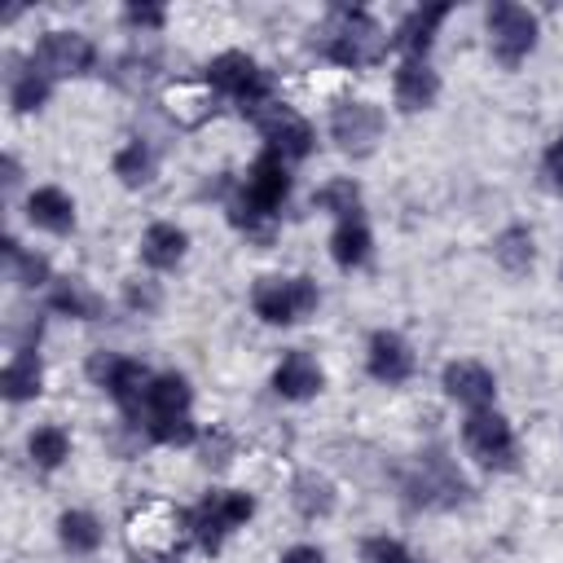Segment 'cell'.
<instances>
[{
  "label": "cell",
  "instance_id": "obj_1",
  "mask_svg": "<svg viewBox=\"0 0 563 563\" xmlns=\"http://www.w3.org/2000/svg\"><path fill=\"white\" fill-rule=\"evenodd\" d=\"M290 194V172H286V158L264 150L251 167H246V180H242V198L233 202V224H242L246 233H255L264 220L277 216V207L286 202Z\"/></svg>",
  "mask_w": 563,
  "mask_h": 563
},
{
  "label": "cell",
  "instance_id": "obj_2",
  "mask_svg": "<svg viewBox=\"0 0 563 563\" xmlns=\"http://www.w3.org/2000/svg\"><path fill=\"white\" fill-rule=\"evenodd\" d=\"M391 48V35L361 9H334L325 26V57L339 66H374Z\"/></svg>",
  "mask_w": 563,
  "mask_h": 563
},
{
  "label": "cell",
  "instance_id": "obj_3",
  "mask_svg": "<svg viewBox=\"0 0 563 563\" xmlns=\"http://www.w3.org/2000/svg\"><path fill=\"white\" fill-rule=\"evenodd\" d=\"M207 84L224 97L238 101L242 114H260L264 106H273V84L268 75L246 57V53H220L211 66H207Z\"/></svg>",
  "mask_w": 563,
  "mask_h": 563
},
{
  "label": "cell",
  "instance_id": "obj_4",
  "mask_svg": "<svg viewBox=\"0 0 563 563\" xmlns=\"http://www.w3.org/2000/svg\"><path fill=\"white\" fill-rule=\"evenodd\" d=\"M251 308L273 325L303 321L317 308V282H308V277H260L255 290H251Z\"/></svg>",
  "mask_w": 563,
  "mask_h": 563
},
{
  "label": "cell",
  "instance_id": "obj_5",
  "mask_svg": "<svg viewBox=\"0 0 563 563\" xmlns=\"http://www.w3.org/2000/svg\"><path fill=\"white\" fill-rule=\"evenodd\" d=\"M88 378L101 383L128 418H141L145 391H150V383H154V374H150L141 361H123V356H114V352H97V356L88 361Z\"/></svg>",
  "mask_w": 563,
  "mask_h": 563
},
{
  "label": "cell",
  "instance_id": "obj_6",
  "mask_svg": "<svg viewBox=\"0 0 563 563\" xmlns=\"http://www.w3.org/2000/svg\"><path fill=\"white\" fill-rule=\"evenodd\" d=\"M251 510H255V501L246 497V493H233V488H216V493H207L202 501H198V510L189 515V532L198 537V545L202 550H220V541L238 528V523H246L251 519Z\"/></svg>",
  "mask_w": 563,
  "mask_h": 563
},
{
  "label": "cell",
  "instance_id": "obj_7",
  "mask_svg": "<svg viewBox=\"0 0 563 563\" xmlns=\"http://www.w3.org/2000/svg\"><path fill=\"white\" fill-rule=\"evenodd\" d=\"M462 444L466 453L488 466V471H515V435L510 422L493 409H471V418L462 422Z\"/></svg>",
  "mask_w": 563,
  "mask_h": 563
},
{
  "label": "cell",
  "instance_id": "obj_8",
  "mask_svg": "<svg viewBox=\"0 0 563 563\" xmlns=\"http://www.w3.org/2000/svg\"><path fill=\"white\" fill-rule=\"evenodd\" d=\"M180 532H189V528H185V519L167 501H145L128 519V541L145 559H167L172 550H180Z\"/></svg>",
  "mask_w": 563,
  "mask_h": 563
},
{
  "label": "cell",
  "instance_id": "obj_9",
  "mask_svg": "<svg viewBox=\"0 0 563 563\" xmlns=\"http://www.w3.org/2000/svg\"><path fill=\"white\" fill-rule=\"evenodd\" d=\"M488 44H493L497 62L519 66L537 44V18L523 4H510V0L493 4L488 9Z\"/></svg>",
  "mask_w": 563,
  "mask_h": 563
},
{
  "label": "cell",
  "instance_id": "obj_10",
  "mask_svg": "<svg viewBox=\"0 0 563 563\" xmlns=\"http://www.w3.org/2000/svg\"><path fill=\"white\" fill-rule=\"evenodd\" d=\"M330 136L343 154L365 158V154H374V145L383 136V110L369 106V101H343L330 114Z\"/></svg>",
  "mask_w": 563,
  "mask_h": 563
},
{
  "label": "cell",
  "instance_id": "obj_11",
  "mask_svg": "<svg viewBox=\"0 0 563 563\" xmlns=\"http://www.w3.org/2000/svg\"><path fill=\"white\" fill-rule=\"evenodd\" d=\"M92 44L79 31H48L31 57V70H40L44 79H66V75H84L92 66Z\"/></svg>",
  "mask_w": 563,
  "mask_h": 563
},
{
  "label": "cell",
  "instance_id": "obj_12",
  "mask_svg": "<svg viewBox=\"0 0 563 563\" xmlns=\"http://www.w3.org/2000/svg\"><path fill=\"white\" fill-rule=\"evenodd\" d=\"M255 123H260V132H264V141H268V150L273 154H282V158H308V150H312V128L290 110V106H264L260 114H255Z\"/></svg>",
  "mask_w": 563,
  "mask_h": 563
},
{
  "label": "cell",
  "instance_id": "obj_13",
  "mask_svg": "<svg viewBox=\"0 0 563 563\" xmlns=\"http://www.w3.org/2000/svg\"><path fill=\"white\" fill-rule=\"evenodd\" d=\"M409 497L418 501V506H435V510H444V506H457L462 497H466V479L444 462V457H427L422 462V471L409 479Z\"/></svg>",
  "mask_w": 563,
  "mask_h": 563
},
{
  "label": "cell",
  "instance_id": "obj_14",
  "mask_svg": "<svg viewBox=\"0 0 563 563\" xmlns=\"http://www.w3.org/2000/svg\"><path fill=\"white\" fill-rule=\"evenodd\" d=\"M365 365H369V374H374L378 383H405V378L413 374V352H409V343H405L400 334L378 330V334L369 339Z\"/></svg>",
  "mask_w": 563,
  "mask_h": 563
},
{
  "label": "cell",
  "instance_id": "obj_15",
  "mask_svg": "<svg viewBox=\"0 0 563 563\" xmlns=\"http://www.w3.org/2000/svg\"><path fill=\"white\" fill-rule=\"evenodd\" d=\"M444 391H449L457 405H466V409H488L497 383H493V374H488L479 361H453V365L444 369Z\"/></svg>",
  "mask_w": 563,
  "mask_h": 563
},
{
  "label": "cell",
  "instance_id": "obj_16",
  "mask_svg": "<svg viewBox=\"0 0 563 563\" xmlns=\"http://www.w3.org/2000/svg\"><path fill=\"white\" fill-rule=\"evenodd\" d=\"M163 110L180 123V128H198L211 119L216 110V97H211V84H189V79H176L163 88Z\"/></svg>",
  "mask_w": 563,
  "mask_h": 563
},
{
  "label": "cell",
  "instance_id": "obj_17",
  "mask_svg": "<svg viewBox=\"0 0 563 563\" xmlns=\"http://www.w3.org/2000/svg\"><path fill=\"white\" fill-rule=\"evenodd\" d=\"M391 92H396V106H400L405 114H413V110H427V106L435 101L440 79H435V70H431L427 62L405 57L400 70H396V79H391Z\"/></svg>",
  "mask_w": 563,
  "mask_h": 563
},
{
  "label": "cell",
  "instance_id": "obj_18",
  "mask_svg": "<svg viewBox=\"0 0 563 563\" xmlns=\"http://www.w3.org/2000/svg\"><path fill=\"white\" fill-rule=\"evenodd\" d=\"M321 365L308 356V352H286L282 356V365L273 369V387H277V396H286V400H308V396H317L321 391Z\"/></svg>",
  "mask_w": 563,
  "mask_h": 563
},
{
  "label": "cell",
  "instance_id": "obj_19",
  "mask_svg": "<svg viewBox=\"0 0 563 563\" xmlns=\"http://www.w3.org/2000/svg\"><path fill=\"white\" fill-rule=\"evenodd\" d=\"M449 18V4H427V9H413L400 26H396V35H391V48H400V53H409L413 62H422V53L431 48V40H435V26Z\"/></svg>",
  "mask_w": 563,
  "mask_h": 563
},
{
  "label": "cell",
  "instance_id": "obj_20",
  "mask_svg": "<svg viewBox=\"0 0 563 563\" xmlns=\"http://www.w3.org/2000/svg\"><path fill=\"white\" fill-rule=\"evenodd\" d=\"M26 220L35 229H48V233H70L75 229V202L57 185H44L26 198Z\"/></svg>",
  "mask_w": 563,
  "mask_h": 563
},
{
  "label": "cell",
  "instance_id": "obj_21",
  "mask_svg": "<svg viewBox=\"0 0 563 563\" xmlns=\"http://www.w3.org/2000/svg\"><path fill=\"white\" fill-rule=\"evenodd\" d=\"M185 246H189L185 229L158 220V224H150L145 238H141V260H145L150 268H176V264L185 260Z\"/></svg>",
  "mask_w": 563,
  "mask_h": 563
},
{
  "label": "cell",
  "instance_id": "obj_22",
  "mask_svg": "<svg viewBox=\"0 0 563 563\" xmlns=\"http://www.w3.org/2000/svg\"><path fill=\"white\" fill-rule=\"evenodd\" d=\"M40 383H44V365H40L35 347H18V352L9 356V365H4V374H0L4 396H9V400H31V396L40 391Z\"/></svg>",
  "mask_w": 563,
  "mask_h": 563
},
{
  "label": "cell",
  "instance_id": "obj_23",
  "mask_svg": "<svg viewBox=\"0 0 563 563\" xmlns=\"http://www.w3.org/2000/svg\"><path fill=\"white\" fill-rule=\"evenodd\" d=\"M163 413H189V383L180 374H154V383L145 391L141 422L145 418H163Z\"/></svg>",
  "mask_w": 563,
  "mask_h": 563
},
{
  "label": "cell",
  "instance_id": "obj_24",
  "mask_svg": "<svg viewBox=\"0 0 563 563\" xmlns=\"http://www.w3.org/2000/svg\"><path fill=\"white\" fill-rule=\"evenodd\" d=\"M290 501H295V510L303 519H325L334 510V484L325 475H317V471H303L295 479V488H290Z\"/></svg>",
  "mask_w": 563,
  "mask_h": 563
},
{
  "label": "cell",
  "instance_id": "obj_25",
  "mask_svg": "<svg viewBox=\"0 0 563 563\" xmlns=\"http://www.w3.org/2000/svg\"><path fill=\"white\" fill-rule=\"evenodd\" d=\"M330 255H334L339 268H356V264L369 260V229L361 224V216L356 220H339V229L330 238Z\"/></svg>",
  "mask_w": 563,
  "mask_h": 563
},
{
  "label": "cell",
  "instance_id": "obj_26",
  "mask_svg": "<svg viewBox=\"0 0 563 563\" xmlns=\"http://www.w3.org/2000/svg\"><path fill=\"white\" fill-rule=\"evenodd\" d=\"M57 532H62V545L75 550V554H88V550L101 545V523L88 510H66L57 519Z\"/></svg>",
  "mask_w": 563,
  "mask_h": 563
},
{
  "label": "cell",
  "instance_id": "obj_27",
  "mask_svg": "<svg viewBox=\"0 0 563 563\" xmlns=\"http://www.w3.org/2000/svg\"><path fill=\"white\" fill-rule=\"evenodd\" d=\"M493 255H497V264H501L506 273H528V268H532V233L519 229V224L506 229V233H497Z\"/></svg>",
  "mask_w": 563,
  "mask_h": 563
},
{
  "label": "cell",
  "instance_id": "obj_28",
  "mask_svg": "<svg viewBox=\"0 0 563 563\" xmlns=\"http://www.w3.org/2000/svg\"><path fill=\"white\" fill-rule=\"evenodd\" d=\"M26 449H31V462L40 471H53V466H62L70 457V435L62 427H40V431H31Z\"/></svg>",
  "mask_w": 563,
  "mask_h": 563
},
{
  "label": "cell",
  "instance_id": "obj_29",
  "mask_svg": "<svg viewBox=\"0 0 563 563\" xmlns=\"http://www.w3.org/2000/svg\"><path fill=\"white\" fill-rule=\"evenodd\" d=\"M48 303H53V312H66V317H79V321H92L101 312V299L92 290H84L79 282H57Z\"/></svg>",
  "mask_w": 563,
  "mask_h": 563
},
{
  "label": "cell",
  "instance_id": "obj_30",
  "mask_svg": "<svg viewBox=\"0 0 563 563\" xmlns=\"http://www.w3.org/2000/svg\"><path fill=\"white\" fill-rule=\"evenodd\" d=\"M114 176L123 180V185H145L150 176H154V154H150V145H141V141H128L119 154H114Z\"/></svg>",
  "mask_w": 563,
  "mask_h": 563
},
{
  "label": "cell",
  "instance_id": "obj_31",
  "mask_svg": "<svg viewBox=\"0 0 563 563\" xmlns=\"http://www.w3.org/2000/svg\"><path fill=\"white\" fill-rule=\"evenodd\" d=\"M312 202H317L321 211H334L339 220H356V211H361V189H356L352 180H330V185L317 189Z\"/></svg>",
  "mask_w": 563,
  "mask_h": 563
},
{
  "label": "cell",
  "instance_id": "obj_32",
  "mask_svg": "<svg viewBox=\"0 0 563 563\" xmlns=\"http://www.w3.org/2000/svg\"><path fill=\"white\" fill-rule=\"evenodd\" d=\"M150 440L158 444H194L198 440V427L189 422V413H163V418H145L141 422Z\"/></svg>",
  "mask_w": 563,
  "mask_h": 563
},
{
  "label": "cell",
  "instance_id": "obj_33",
  "mask_svg": "<svg viewBox=\"0 0 563 563\" xmlns=\"http://www.w3.org/2000/svg\"><path fill=\"white\" fill-rule=\"evenodd\" d=\"M4 255H9V264H13V277H18L22 286H44V282H48V260H44V255H35V251H22L13 238H4Z\"/></svg>",
  "mask_w": 563,
  "mask_h": 563
},
{
  "label": "cell",
  "instance_id": "obj_34",
  "mask_svg": "<svg viewBox=\"0 0 563 563\" xmlns=\"http://www.w3.org/2000/svg\"><path fill=\"white\" fill-rule=\"evenodd\" d=\"M9 101H13V110H18V114H26V110H40V106L48 101V79H44L40 70H26V75H18V79H13V88H9Z\"/></svg>",
  "mask_w": 563,
  "mask_h": 563
},
{
  "label": "cell",
  "instance_id": "obj_35",
  "mask_svg": "<svg viewBox=\"0 0 563 563\" xmlns=\"http://www.w3.org/2000/svg\"><path fill=\"white\" fill-rule=\"evenodd\" d=\"M361 563H409V554L391 537H369V541H361Z\"/></svg>",
  "mask_w": 563,
  "mask_h": 563
},
{
  "label": "cell",
  "instance_id": "obj_36",
  "mask_svg": "<svg viewBox=\"0 0 563 563\" xmlns=\"http://www.w3.org/2000/svg\"><path fill=\"white\" fill-rule=\"evenodd\" d=\"M123 22L154 31V26H163V9H158V4H128V9H123Z\"/></svg>",
  "mask_w": 563,
  "mask_h": 563
},
{
  "label": "cell",
  "instance_id": "obj_37",
  "mask_svg": "<svg viewBox=\"0 0 563 563\" xmlns=\"http://www.w3.org/2000/svg\"><path fill=\"white\" fill-rule=\"evenodd\" d=\"M128 303L141 308V312H154L158 308V286L154 282H128Z\"/></svg>",
  "mask_w": 563,
  "mask_h": 563
},
{
  "label": "cell",
  "instance_id": "obj_38",
  "mask_svg": "<svg viewBox=\"0 0 563 563\" xmlns=\"http://www.w3.org/2000/svg\"><path fill=\"white\" fill-rule=\"evenodd\" d=\"M545 180L563 194V141H554V145L545 150Z\"/></svg>",
  "mask_w": 563,
  "mask_h": 563
},
{
  "label": "cell",
  "instance_id": "obj_39",
  "mask_svg": "<svg viewBox=\"0 0 563 563\" xmlns=\"http://www.w3.org/2000/svg\"><path fill=\"white\" fill-rule=\"evenodd\" d=\"M282 563H325V554L317 545H295V550L282 554Z\"/></svg>",
  "mask_w": 563,
  "mask_h": 563
},
{
  "label": "cell",
  "instance_id": "obj_40",
  "mask_svg": "<svg viewBox=\"0 0 563 563\" xmlns=\"http://www.w3.org/2000/svg\"><path fill=\"white\" fill-rule=\"evenodd\" d=\"M224 453H229V440H224V435H216V444L207 440V457H202V462H207V466H224V462H229Z\"/></svg>",
  "mask_w": 563,
  "mask_h": 563
},
{
  "label": "cell",
  "instance_id": "obj_41",
  "mask_svg": "<svg viewBox=\"0 0 563 563\" xmlns=\"http://www.w3.org/2000/svg\"><path fill=\"white\" fill-rule=\"evenodd\" d=\"M559 277H563V268H559Z\"/></svg>",
  "mask_w": 563,
  "mask_h": 563
}]
</instances>
